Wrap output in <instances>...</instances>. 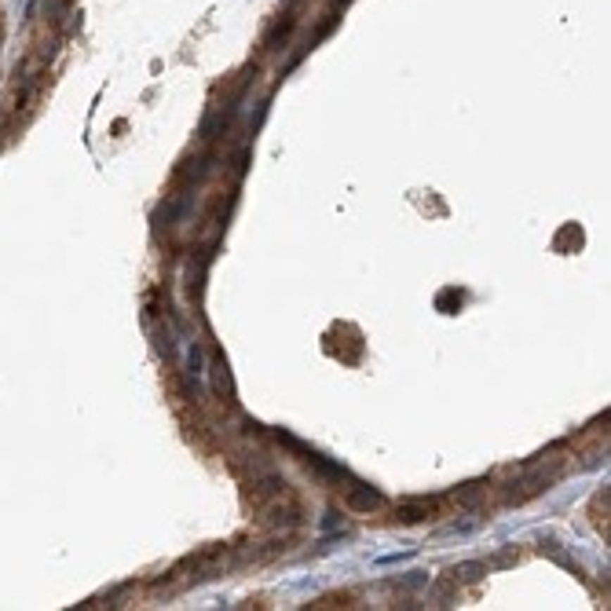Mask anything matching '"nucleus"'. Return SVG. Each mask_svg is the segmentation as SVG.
<instances>
[{
  "label": "nucleus",
  "mask_w": 611,
  "mask_h": 611,
  "mask_svg": "<svg viewBox=\"0 0 611 611\" xmlns=\"http://www.w3.org/2000/svg\"><path fill=\"white\" fill-rule=\"evenodd\" d=\"M293 26H297V18H293V15H286V23H275V30H271V37H267V44L275 48V44H286V37L293 33Z\"/></svg>",
  "instance_id": "nucleus-1"
}]
</instances>
